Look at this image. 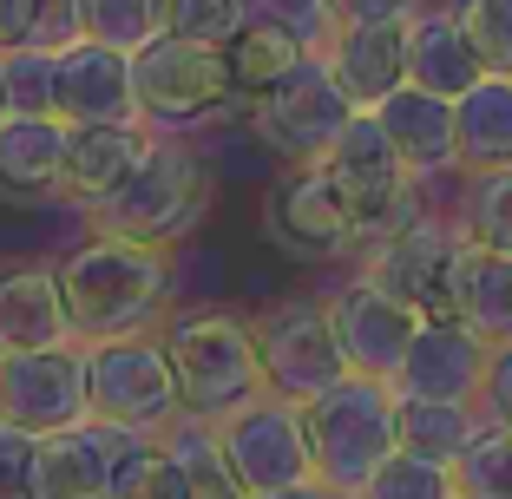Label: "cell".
Returning a JSON list of instances; mask_svg holds the SVG:
<instances>
[{
    "mask_svg": "<svg viewBox=\"0 0 512 499\" xmlns=\"http://www.w3.org/2000/svg\"><path fill=\"white\" fill-rule=\"evenodd\" d=\"M60 289H66V316H73L79 342L145 335V329H158V316H165L171 250L119 237V230H92L79 250L60 257Z\"/></svg>",
    "mask_w": 512,
    "mask_h": 499,
    "instance_id": "obj_1",
    "label": "cell"
},
{
    "mask_svg": "<svg viewBox=\"0 0 512 499\" xmlns=\"http://www.w3.org/2000/svg\"><path fill=\"white\" fill-rule=\"evenodd\" d=\"M86 381H92V421H106V427L165 434L184 414L178 368H171V348L158 329L86 342Z\"/></svg>",
    "mask_w": 512,
    "mask_h": 499,
    "instance_id": "obj_5",
    "label": "cell"
},
{
    "mask_svg": "<svg viewBox=\"0 0 512 499\" xmlns=\"http://www.w3.org/2000/svg\"><path fill=\"white\" fill-rule=\"evenodd\" d=\"M460 165L473 171L512 165V73H486L460 99Z\"/></svg>",
    "mask_w": 512,
    "mask_h": 499,
    "instance_id": "obj_25",
    "label": "cell"
},
{
    "mask_svg": "<svg viewBox=\"0 0 512 499\" xmlns=\"http://www.w3.org/2000/svg\"><path fill=\"white\" fill-rule=\"evenodd\" d=\"M0 414L27 434H60L92 421V381H86V342L20 348L0 362Z\"/></svg>",
    "mask_w": 512,
    "mask_h": 499,
    "instance_id": "obj_13",
    "label": "cell"
},
{
    "mask_svg": "<svg viewBox=\"0 0 512 499\" xmlns=\"http://www.w3.org/2000/svg\"><path fill=\"white\" fill-rule=\"evenodd\" d=\"M0 119H7V106H0Z\"/></svg>",
    "mask_w": 512,
    "mask_h": 499,
    "instance_id": "obj_43",
    "label": "cell"
},
{
    "mask_svg": "<svg viewBox=\"0 0 512 499\" xmlns=\"http://www.w3.org/2000/svg\"><path fill=\"white\" fill-rule=\"evenodd\" d=\"M211 197H217V184H211V165L197 158V145H184V138H151L145 165L125 178V191L92 211V230H119V237L178 250V243L211 217Z\"/></svg>",
    "mask_w": 512,
    "mask_h": 499,
    "instance_id": "obj_3",
    "label": "cell"
},
{
    "mask_svg": "<svg viewBox=\"0 0 512 499\" xmlns=\"http://www.w3.org/2000/svg\"><path fill=\"white\" fill-rule=\"evenodd\" d=\"M329 178L342 184L348 211H355V230H362V250L381 237H394L401 224H414L421 217V197H414V165H407L401 152H394L388 125L375 119V112H355V119L342 125V138L329 145Z\"/></svg>",
    "mask_w": 512,
    "mask_h": 499,
    "instance_id": "obj_6",
    "label": "cell"
},
{
    "mask_svg": "<svg viewBox=\"0 0 512 499\" xmlns=\"http://www.w3.org/2000/svg\"><path fill=\"white\" fill-rule=\"evenodd\" d=\"M60 119L66 125H145L132 53L106 40L60 46Z\"/></svg>",
    "mask_w": 512,
    "mask_h": 499,
    "instance_id": "obj_16",
    "label": "cell"
},
{
    "mask_svg": "<svg viewBox=\"0 0 512 499\" xmlns=\"http://www.w3.org/2000/svg\"><path fill=\"white\" fill-rule=\"evenodd\" d=\"M329 316H335V335H342L348 368H355V375H381V381L401 375L407 348L421 335V316H414L401 296H388L368 270L329 296Z\"/></svg>",
    "mask_w": 512,
    "mask_h": 499,
    "instance_id": "obj_14",
    "label": "cell"
},
{
    "mask_svg": "<svg viewBox=\"0 0 512 499\" xmlns=\"http://www.w3.org/2000/svg\"><path fill=\"white\" fill-rule=\"evenodd\" d=\"M322 60H329V73L342 79V92L355 106L375 112L388 92L407 86V20H388V27H342Z\"/></svg>",
    "mask_w": 512,
    "mask_h": 499,
    "instance_id": "obj_23",
    "label": "cell"
},
{
    "mask_svg": "<svg viewBox=\"0 0 512 499\" xmlns=\"http://www.w3.org/2000/svg\"><path fill=\"white\" fill-rule=\"evenodd\" d=\"M263 230H270L276 250H289L302 263H329L362 250L355 211H348L342 184L329 178V165H289L263 197Z\"/></svg>",
    "mask_w": 512,
    "mask_h": 499,
    "instance_id": "obj_12",
    "label": "cell"
},
{
    "mask_svg": "<svg viewBox=\"0 0 512 499\" xmlns=\"http://www.w3.org/2000/svg\"><path fill=\"white\" fill-rule=\"evenodd\" d=\"M250 20H270V27H289L309 53H329L342 20H335L329 0H250Z\"/></svg>",
    "mask_w": 512,
    "mask_h": 499,
    "instance_id": "obj_38",
    "label": "cell"
},
{
    "mask_svg": "<svg viewBox=\"0 0 512 499\" xmlns=\"http://www.w3.org/2000/svg\"><path fill=\"white\" fill-rule=\"evenodd\" d=\"M407 79L427 86V92H440V99H467V92L486 79L480 46L467 40V27H460L453 7H434V14L407 20Z\"/></svg>",
    "mask_w": 512,
    "mask_h": 499,
    "instance_id": "obj_22",
    "label": "cell"
},
{
    "mask_svg": "<svg viewBox=\"0 0 512 499\" xmlns=\"http://www.w3.org/2000/svg\"><path fill=\"white\" fill-rule=\"evenodd\" d=\"M250 27V0H165V33L224 53L237 33Z\"/></svg>",
    "mask_w": 512,
    "mask_h": 499,
    "instance_id": "obj_35",
    "label": "cell"
},
{
    "mask_svg": "<svg viewBox=\"0 0 512 499\" xmlns=\"http://www.w3.org/2000/svg\"><path fill=\"white\" fill-rule=\"evenodd\" d=\"M79 0H0V46H73Z\"/></svg>",
    "mask_w": 512,
    "mask_h": 499,
    "instance_id": "obj_33",
    "label": "cell"
},
{
    "mask_svg": "<svg viewBox=\"0 0 512 499\" xmlns=\"http://www.w3.org/2000/svg\"><path fill=\"white\" fill-rule=\"evenodd\" d=\"M224 434V454L230 467L243 473L250 493H276V486H296V480H316V447H309V414L302 401L289 394H256L243 408H230L217 421Z\"/></svg>",
    "mask_w": 512,
    "mask_h": 499,
    "instance_id": "obj_11",
    "label": "cell"
},
{
    "mask_svg": "<svg viewBox=\"0 0 512 499\" xmlns=\"http://www.w3.org/2000/svg\"><path fill=\"white\" fill-rule=\"evenodd\" d=\"M53 342H79L73 316H66L60 263H7L0 270V355Z\"/></svg>",
    "mask_w": 512,
    "mask_h": 499,
    "instance_id": "obj_19",
    "label": "cell"
},
{
    "mask_svg": "<svg viewBox=\"0 0 512 499\" xmlns=\"http://www.w3.org/2000/svg\"><path fill=\"white\" fill-rule=\"evenodd\" d=\"M355 112L362 106L348 99L342 79L329 73V60L316 53V60H302L283 86L250 99V132H256V145L270 158H283V165H322Z\"/></svg>",
    "mask_w": 512,
    "mask_h": 499,
    "instance_id": "obj_7",
    "label": "cell"
},
{
    "mask_svg": "<svg viewBox=\"0 0 512 499\" xmlns=\"http://www.w3.org/2000/svg\"><path fill=\"white\" fill-rule=\"evenodd\" d=\"M151 152L145 125H66V204L99 211Z\"/></svg>",
    "mask_w": 512,
    "mask_h": 499,
    "instance_id": "obj_20",
    "label": "cell"
},
{
    "mask_svg": "<svg viewBox=\"0 0 512 499\" xmlns=\"http://www.w3.org/2000/svg\"><path fill=\"white\" fill-rule=\"evenodd\" d=\"M0 204L7 211L66 204V119L60 112H7L0 119Z\"/></svg>",
    "mask_w": 512,
    "mask_h": 499,
    "instance_id": "obj_15",
    "label": "cell"
},
{
    "mask_svg": "<svg viewBox=\"0 0 512 499\" xmlns=\"http://www.w3.org/2000/svg\"><path fill=\"white\" fill-rule=\"evenodd\" d=\"M309 414V447H316V480H329L335 493H362L375 480V467L401 447V388L381 375H355L348 368L335 388H322L316 401H302Z\"/></svg>",
    "mask_w": 512,
    "mask_h": 499,
    "instance_id": "obj_2",
    "label": "cell"
},
{
    "mask_svg": "<svg viewBox=\"0 0 512 499\" xmlns=\"http://www.w3.org/2000/svg\"><path fill=\"white\" fill-rule=\"evenodd\" d=\"M165 33V0H79V40H106L138 53Z\"/></svg>",
    "mask_w": 512,
    "mask_h": 499,
    "instance_id": "obj_31",
    "label": "cell"
},
{
    "mask_svg": "<svg viewBox=\"0 0 512 499\" xmlns=\"http://www.w3.org/2000/svg\"><path fill=\"white\" fill-rule=\"evenodd\" d=\"M138 73V106H145L151 125L165 132H184V125L217 119L224 106H237V79H230V60L217 46L178 40V33H158L132 53Z\"/></svg>",
    "mask_w": 512,
    "mask_h": 499,
    "instance_id": "obj_8",
    "label": "cell"
},
{
    "mask_svg": "<svg viewBox=\"0 0 512 499\" xmlns=\"http://www.w3.org/2000/svg\"><path fill=\"white\" fill-rule=\"evenodd\" d=\"M460 322L480 329L486 342H512V250L460 243Z\"/></svg>",
    "mask_w": 512,
    "mask_h": 499,
    "instance_id": "obj_24",
    "label": "cell"
},
{
    "mask_svg": "<svg viewBox=\"0 0 512 499\" xmlns=\"http://www.w3.org/2000/svg\"><path fill=\"white\" fill-rule=\"evenodd\" d=\"M112 499H191V473H184L178 454H171L165 434H132V427H119Z\"/></svg>",
    "mask_w": 512,
    "mask_h": 499,
    "instance_id": "obj_28",
    "label": "cell"
},
{
    "mask_svg": "<svg viewBox=\"0 0 512 499\" xmlns=\"http://www.w3.org/2000/svg\"><path fill=\"white\" fill-rule=\"evenodd\" d=\"M342 27H388V20H414L421 0H329Z\"/></svg>",
    "mask_w": 512,
    "mask_h": 499,
    "instance_id": "obj_40",
    "label": "cell"
},
{
    "mask_svg": "<svg viewBox=\"0 0 512 499\" xmlns=\"http://www.w3.org/2000/svg\"><path fill=\"white\" fill-rule=\"evenodd\" d=\"M460 243H467V230L440 224V217H414L394 237L368 243L362 270L388 296H401L421 322H460Z\"/></svg>",
    "mask_w": 512,
    "mask_h": 499,
    "instance_id": "obj_9",
    "label": "cell"
},
{
    "mask_svg": "<svg viewBox=\"0 0 512 499\" xmlns=\"http://www.w3.org/2000/svg\"><path fill=\"white\" fill-rule=\"evenodd\" d=\"M224 60H230V79H237V99H263V92L283 86V79L296 73L302 60H316V53H309V46H302L289 27L250 20V27L224 46Z\"/></svg>",
    "mask_w": 512,
    "mask_h": 499,
    "instance_id": "obj_26",
    "label": "cell"
},
{
    "mask_svg": "<svg viewBox=\"0 0 512 499\" xmlns=\"http://www.w3.org/2000/svg\"><path fill=\"white\" fill-rule=\"evenodd\" d=\"M375 119L388 125L394 152L414 165V178H434V171L460 165V99H440V92L407 79L401 92H388L375 106Z\"/></svg>",
    "mask_w": 512,
    "mask_h": 499,
    "instance_id": "obj_21",
    "label": "cell"
},
{
    "mask_svg": "<svg viewBox=\"0 0 512 499\" xmlns=\"http://www.w3.org/2000/svg\"><path fill=\"white\" fill-rule=\"evenodd\" d=\"M112 473H119V427H60V434H40L33 499H112Z\"/></svg>",
    "mask_w": 512,
    "mask_h": 499,
    "instance_id": "obj_18",
    "label": "cell"
},
{
    "mask_svg": "<svg viewBox=\"0 0 512 499\" xmlns=\"http://www.w3.org/2000/svg\"><path fill=\"white\" fill-rule=\"evenodd\" d=\"M453 480L467 499H512V427L486 421L473 434V447L453 460Z\"/></svg>",
    "mask_w": 512,
    "mask_h": 499,
    "instance_id": "obj_32",
    "label": "cell"
},
{
    "mask_svg": "<svg viewBox=\"0 0 512 499\" xmlns=\"http://www.w3.org/2000/svg\"><path fill=\"white\" fill-rule=\"evenodd\" d=\"M453 493H460L453 467H440V460H427V454H407V447H394V454L375 467V480H368L355 499H453Z\"/></svg>",
    "mask_w": 512,
    "mask_h": 499,
    "instance_id": "obj_34",
    "label": "cell"
},
{
    "mask_svg": "<svg viewBox=\"0 0 512 499\" xmlns=\"http://www.w3.org/2000/svg\"><path fill=\"white\" fill-rule=\"evenodd\" d=\"M480 427L486 421H480L473 401H421V394H401V447L407 454H427L440 467H453L473 447Z\"/></svg>",
    "mask_w": 512,
    "mask_h": 499,
    "instance_id": "obj_27",
    "label": "cell"
},
{
    "mask_svg": "<svg viewBox=\"0 0 512 499\" xmlns=\"http://www.w3.org/2000/svg\"><path fill=\"white\" fill-rule=\"evenodd\" d=\"M0 362H7V355H0Z\"/></svg>",
    "mask_w": 512,
    "mask_h": 499,
    "instance_id": "obj_45",
    "label": "cell"
},
{
    "mask_svg": "<svg viewBox=\"0 0 512 499\" xmlns=\"http://www.w3.org/2000/svg\"><path fill=\"white\" fill-rule=\"evenodd\" d=\"M486 362H493V342L480 329H467V322H421L394 388L421 394V401H480Z\"/></svg>",
    "mask_w": 512,
    "mask_h": 499,
    "instance_id": "obj_17",
    "label": "cell"
},
{
    "mask_svg": "<svg viewBox=\"0 0 512 499\" xmlns=\"http://www.w3.org/2000/svg\"><path fill=\"white\" fill-rule=\"evenodd\" d=\"M453 499H467V493H453Z\"/></svg>",
    "mask_w": 512,
    "mask_h": 499,
    "instance_id": "obj_44",
    "label": "cell"
},
{
    "mask_svg": "<svg viewBox=\"0 0 512 499\" xmlns=\"http://www.w3.org/2000/svg\"><path fill=\"white\" fill-rule=\"evenodd\" d=\"M250 329H256V355H263L270 394L316 401L322 388H335V381L348 375V355H342V335H335L329 296H289V303L263 309Z\"/></svg>",
    "mask_w": 512,
    "mask_h": 499,
    "instance_id": "obj_10",
    "label": "cell"
},
{
    "mask_svg": "<svg viewBox=\"0 0 512 499\" xmlns=\"http://www.w3.org/2000/svg\"><path fill=\"white\" fill-rule=\"evenodd\" d=\"M453 14L480 46L486 73H512V0H453Z\"/></svg>",
    "mask_w": 512,
    "mask_h": 499,
    "instance_id": "obj_37",
    "label": "cell"
},
{
    "mask_svg": "<svg viewBox=\"0 0 512 499\" xmlns=\"http://www.w3.org/2000/svg\"><path fill=\"white\" fill-rule=\"evenodd\" d=\"M460 230H467L473 243H486V250H512V165L480 171V178H473Z\"/></svg>",
    "mask_w": 512,
    "mask_h": 499,
    "instance_id": "obj_36",
    "label": "cell"
},
{
    "mask_svg": "<svg viewBox=\"0 0 512 499\" xmlns=\"http://www.w3.org/2000/svg\"><path fill=\"white\" fill-rule=\"evenodd\" d=\"M250 499H348V493H335L329 480H296V486H276V493H250Z\"/></svg>",
    "mask_w": 512,
    "mask_h": 499,
    "instance_id": "obj_42",
    "label": "cell"
},
{
    "mask_svg": "<svg viewBox=\"0 0 512 499\" xmlns=\"http://www.w3.org/2000/svg\"><path fill=\"white\" fill-rule=\"evenodd\" d=\"M165 440H171V454L184 460V473H191V499H250L243 473L230 467V454H224L217 421H204V414H178V421L165 427Z\"/></svg>",
    "mask_w": 512,
    "mask_h": 499,
    "instance_id": "obj_29",
    "label": "cell"
},
{
    "mask_svg": "<svg viewBox=\"0 0 512 499\" xmlns=\"http://www.w3.org/2000/svg\"><path fill=\"white\" fill-rule=\"evenodd\" d=\"M33 454H40V434L0 414V499H33Z\"/></svg>",
    "mask_w": 512,
    "mask_h": 499,
    "instance_id": "obj_39",
    "label": "cell"
},
{
    "mask_svg": "<svg viewBox=\"0 0 512 499\" xmlns=\"http://www.w3.org/2000/svg\"><path fill=\"white\" fill-rule=\"evenodd\" d=\"M171 368H178L184 388V414H204V421H224L230 408L256 401L270 388L263 375V355H256V329L230 309H197V316H178L165 329Z\"/></svg>",
    "mask_w": 512,
    "mask_h": 499,
    "instance_id": "obj_4",
    "label": "cell"
},
{
    "mask_svg": "<svg viewBox=\"0 0 512 499\" xmlns=\"http://www.w3.org/2000/svg\"><path fill=\"white\" fill-rule=\"evenodd\" d=\"M0 106L60 112V46H0Z\"/></svg>",
    "mask_w": 512,
    "mask_h": 499,
    "instance_id": "obj_30",
    "label": "cell"
},
{
    "mask_svg": "<svg viewBox=\"0 0 512 499\" xmlns=\"http://www.w3.org/2000/svg\"><path fill=\"white\" fill-rule=\"evenodd\" d=\"M480 401H486V421H506V427H512V342H499V348H493Z\"/></svg>",
    "mask_w": 512,
    "mask_h": 499,
    "instance_id": "obj_41",
    "label": "cell"
}]
</instances>
